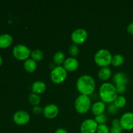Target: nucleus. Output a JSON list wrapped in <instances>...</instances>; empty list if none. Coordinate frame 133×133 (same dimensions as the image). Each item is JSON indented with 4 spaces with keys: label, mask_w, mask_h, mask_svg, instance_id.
<instances>
[{
    "label": "nucleus",
    "mask_w": 133,
    "mask_h": 133,
    "mask_svg": "<svg viewBox=\"0 0 133 133\" xmlns=\"http://www.w3.org/2000/svg\"><path fill=\"white\" fill-rule=\"evenodd\" d=\"M127 84H124V83H118L116 84V89L118 94H123L127 90Z\"/></svg>",
    "instance_id": "25"
},
{
    "label": "nucleus",
    "mask_w": 133,
    "mask_h": 133,
    "mask_svg": "<svg viewBox=\"0 0 133 133\" xmlns=\"http://www.w3.org/2000/svg\"><path fill=\"white\" fill-rule=\"evenodd\" d=\"M112 55L109 50L101 49L97 51L94 56V61L98 66L107 67L112 63Z\"/></svg>",
    "instance_id": "3"
},
{
    "label": "nucleus",
    "mask_w": 133,
    "mask_h": 133,
    "mask_svg": "<svg viewBox=\"0 0 133 133\" xmlns=\"http://www.w3.org/2000/svg\"><path fill=\"white\" fill-rule=\"evenodd\" d=\"M51 79L56 84H60L64 81L67 77V71L64 67L61 66L53 68L51 72Z\"/></svg>",
    "instance_id": "6"
},
{
    "label": "nucleus",
    "mask_w": 133,
    "mask_h": 133,
    "mask_svg": "<svg viewBox=\"0 0 133 133\" xmlns=\"http://www.w3.org/2000/svg\"><path fill=\"white\" fill-rule=\"evenodd\" d=\"M2 63H3V58H2V57H1V56H0V66H1Z\"/></svg>",
    "instance_id": "33"
},
{
    "label": "nucleus",
    "mask_w": 133,
    "mask_h": 133,
    "mask_svg": "<svg viewBox=\"0 0 133 133\" xmlns=\"http://www.w3.org/2000/svg\"><path fill=\"white\" fill-rule=\"evenodd\" d=\"M63 65L66 71H73L76 70L79 67V61L74 57H69L65 60Z\"/></svg>",
    "instance_id": "12"
},
{
    "label": "nucleus",
    "mask_w": 133,
    "mask_h": 133,
    "mask_svg": "<svg viewBox=\"0 0 133 133\" xmlns=\"http://www.w3.org/2000/svg\"><path fill=\"white\" fill-rule=\"evenodd\" d=\"M24 68L27 72L32 73L35 71L36 69V61L32 58H28L24 62Z\"/></svg>",
    "instance_id": "18"
},
{
    "label": "nucleus",
    "mask_w": 133,
    "mask_h": 133,
    "mask_svg": "<svg viewBox=\"0 0 133 133\" xmlns=\"http://www.w3.org/2000/svg\"><path fill=\"white\" fill-rule=\"evenodd\" d=\"M65 60H66L65 54L62 51L57 52L53 56V62L58 66L64 64Z\"/></svg>",
    "instance_id": "19"
},
{
    "label": "nucleus",
    "mask_w": 133,
    "mask_h": 133,
    "mask_svg": "<svg viewBox=\"0 0 133 133\" xmlns=\"http://www.w3.org/2000/svg\"><path fill=\"white\" fill-rule=\"evenodd\" d=\"M71 38L75 44H83L88 38V32L84 29H77L72 32Z\"/></svg>",
    "instance_id": "9"
},
{
    "label": "nucleus",
    "mask_w": 133,
    "mask_h": 133,
    "mask_svg": "<svg viewBox=\"0 0 133 133\" xmlns=\"http://www.w3.org/2000/svg\"><path fill=\"white\" fill-rule=\"evenodd\" d=\"M13 41L12 37L9 34H3L0 35V48H6L10 46Z\"/></svg>",
    "instance_id": "15"
},
{
    "label": "nucleus",
    "mask_w": 133,
    "mask_h": 133,
    "mask_svg": "<svg viewBox=\"0 0 133 133\" xmlns=\"http://www.w3.org/2000/svg\"><path fill=\"white\" fill-rule=\"evenodd\" d=\"M14 122L19 125H25L29 122L30 115L24 110H19L17 111L13 116Z\"/></svg>",
    "instance_id": "10"
},
{
    "label": "nucleus",
    "mask_w": 133,
    "mask_h": 133,
    "mask_svg": "<svg viewBox=\"0 0 133 133\" xmlns=\"http://www.w3.org/2000/svg\"><path fill=\"white\" fill-rule=\"evenodd\" d=\"M98 124L95 119H87L83 122L80 127L81 133H96L97 132Z\"/></svg>",
    "instance_id": "7"
},
{
    "label": "nucleus",
    "mask_w": 133,
    "mask_h": 133,
    "mask_svg": "<svg viewBox=\"0 0 133 133\" xmlns=\"http://www.w3.org/2000/svg\"><path fill=\"white\" fill-rule=\"evenodd\" d=\"M105 109H106V105L102 101H97L92 107V112L96 116L103 114Z\"/></svg>",
    "instance_id": "13"
},
{
    "label": "nucleus",
    "mask_w": 133,
    "mask_h": 133,
    "mask_svg": "<svg viewBox=\"0 0 133 133\" xmlns=\"http://www.w3.org/2000/svg\"><path fill=\"white\" fill-rule=\"evenodd\" d=\"M31 57L35 61H40L44 57V54L42 51L40 49H35L31 52Z\"/></svg>",
    "instance_id": "23"
},
{
    "label": "nucleus",
    "mask_w": 133,
    "mask_h": 133,
    "mask_svg": "<svg viewBox=\"0 0 133 133\" xmlns=\"http://www.w3.org/2000/svg\"><path fill=\"white\" fill-rule=\"evenodd\" d=\"M69 52L72 57H76L79 53V49L76 44H73L69 48Z\"/></svg>",
    "instance_id": "27"
},
{
    "label": "nucleus",
    "mask_w": 133,
    "mask_h": 133,
    "mask_svg": "<svg viewBox=\"0 0 133 133\" xmlns=\"http://www.w3.org/2000/svg\"><path fill=\"white\" fill-rule=\"evenodd\" d=\"M111 70L108 67H103L98 72V77L102 81H107L111 76Z\"/></svg>",
    "instance_id": "17"
},
{
    "label": "nucleus",
    "mask_w": 133,
    "mask_h": 133,
    "mask_svg": "<svg viewBox=\"0 0 133 133\" xmlns=\"http://www.w3.org/2000/svg\"><path fill=\"white\" fill-rule=\"evenodd\" d=\"M29 101L31 104L35 106H37L40 102V97L38 94L35 93L31 94L29 96Z\"/></svg>",
    "instance_id": "22"
},
{
    "label": "nucleus",
    "mask_w": 133,
    "mask_h": 133,
    "mask_svg": "<svg viewBox=\"0 0 133 133\" xmlns=\"http://www.w3.org/2000/svg\"><path fill=\"white\" fill-rule=\"evenodd\" d=\"M107 112H109V114H112V115H114V114L118 112V108L116 107L114 103H110L108 105L107 108Z\"/></svg>",
    "instance_id": "26"
},
{
    "label": "nucleus",
    "mask_w": 133,
    "mask_h": 133,
    "mask_svg": "<svg viewBox=\"0 0 133 133\" xmlns=\"http://www.w3.org/2000/svg\"><path fill=\"white\" fill-rule=\"evenodd\" d=\"M75 107L79 114H85L91 107V99L88 96L80 95L75 101Z\"/></svg>",
    "instance_id": "4"
},
{
    "label": "nucleus",
    "mask_w": 133,
    "mask_h": 133,
    "mask_svg": "<svg viewBox=\"0 0 133 133\" xmlns=\"http://www.w3.org/2000/svg\"><path fill=\"white\" fill-rule=\"evenodd\" d=\"M127 30L129 33H130L131 35H133V22H131V23L128 25Z\"/></svg>",
    "instance_id": "31"
},
{
    "label": "nucleus",
    "mask_w": 133,
    "mask_h": 133,
    "mask_svg": "<svg viewBox=\"0 0 133 133\" xmlns=\"http://www.w3.org/2000/svg\"><path fill=\"white\" fill-rule=\"evenodd\" d=\"M96 83L93 77L88 75L81 76L77 81V88L81 94L89 96L94 91Z\"/></svg>",
    "instance_id": "1"
},
{
    "label": "nucleus",
    "mask_w": 133,
    "mask_h": 133,
    "mask_svg": "<svg viewBox=\"0 0 133 133\" xmlns=\"http://www.w3.org/2000/svg\"><path fill=\"white\" fill-rule=\"evenodd\" d=\"M97 133H110V129L106 124L98 125Z\"/></svg>",
    "instance_id": "28"
},
{
    "label": "nucleus",
    "mask_w": 133,
    "mask_h": 133,
    "mask_svg": "<svg viewBox=\"0 0 133 133\" xmlns=\"http://www.w3.org/2000/svg\"><path fill=\"white\" fill-rule=\"evenodd\" d=\"M124 62V58L120 54H116L112 57V64L114 66H119L123 64Z\"/></svg>",
    "instance_id": "20"
},
{
    "label": "nucleus",
    "mask_w": 133,
    "mask_h": 133,
    "mask_svg": "<svg viewBox=\"0 0 133 133\" xmlns=\"http://www.w3.org/2000/svg\"><path fill=\"white\" fill-rule=\"evenodd\" d=\"M95 121L99 125L105 124L107 123V117L104 114L99 116H96V118H95Z\"/></svg>",
    "instance_id": "24"
},
{
    "label": "nucleus",
    "mask_w": 133,
    "mask_h": 133,
    "mask_svg": "<svg viewBox=\"0 0 133 133\" xmlns=\"http://www.w3.org/2000/svg\"><path fill=\"white\" fill-rule=\"evenodd\" d=\"M127 103L126 98L123 96H118L114 101V104L116 107L119 108L123 107Z\"/></svg>",
    "instance_id": "21"
},
{
    "label": "nucleus",
    "mask_w": 133,
    "mask_h": 133,
    "mask_svg": "<svg viewBox=\"0 0 133 133\" xmlns=\"http://www.w3.org/2000/svg\"><path fill=\"white\" fill-rule=\"evenodd\" d=\"M31 51L28 47L23 44H18L14 47L12 53L14 57L19 61L28 59L31 55Z\"/></svg>",
    "instance_id": "5"
},
{
    "label": "nucleus",
    "mask_w": 133,
    "mask_h": 133,
    "mask_svg": "<svg viewBox=\"0 0 133 133\" xmlns=\"http://www.w3.org/2000/svg\"><path fill=\"white\" fill-rule=\"evenodd\" d=\"M32 91L33 93L36 94H43L46 90V85L44 82L41 81H37L32 83Z\"/></svg>",
    "instance_id": "14"
},
{
    "label": "nucleus",
    "mask_w": 133,
    "mask_h": 133,
    "mask_svg": "<svg viewBox=\"0 0 133 133\" xmlns=\"http://www.w3.org/2000/svg\"><path fill=\"white\" fill-rule=\"evenodd\" d=\"M120 125L123 130L126 131H131L133 129V113L126 112L123 114L121 117Z\"/></svg>",
    "instance_id": "8"
},
{
    "label": "nucleus",
    "mask_w": 133,
    "mask_h": 133,
    "mask_svg": "<svg viewBox=\"0 0 133 133\" xmlns=\"http://www.w3.org/2000/svg\"><path fill=\"white\" fill-rule=\"evenodd\" d=\"M113 81L116 83H124L127 84L129 83L128 77L123 72H117L113 76Z\"/></svg>",
    "instance_id": "16"
},
{
    "label": "nucleus",
    "mask_w": 133,
    "mask_h": 133,
    "mask_svg": "<svg viewBox=\"0 0 133 133\" xmlns=\"http://www.w3.org/2000/svg\"><path fill=\"white\" fill-rule=\"evenodd\" d=\"M55 133H68L66 129L63 128H58L55 131Z\"/></svg>",
    "instance_id": "32"
},
{
    "label": "nucleus",
    "mask_w": 133,
    "mask_h": 133,
    "mask_svg": "<svg viewBox=\"0 0 133 133\" xmlns=\"http://www.w3.org/2000/svg\"><path fill=\"white\" fill-rule=\"evenodd\" d=\"M123 129L122 128L120 125H112V127L110 129V133H122Z\"/></svg>",
    "instance_id": "29"
},
{
    "label": "nucleus",
    "mask_w": 133,
    "mask_h": 133,
    "mask_svg": "<svg viewBox=\"0 0 133 133\" xmlns=\"http://www.w3.org/2000/svg\"><path fill=\"white\" fill-rule=\"evenodd\" d=\"M43 109L41 107L38 106H35L33 108H32V112H33L34 114H37V115H39V114H41L42 112H43Z\"/></svg>",
    "instance_id": "30"
},
{
    "label": "nucleus",
    "mask_w": 133,
    "mask_h": 133,
    "mask_svg": "<svg viewBox=\"0 0 133 133\" xmlns=\"http://www.w3.org/2000/svg\"><path fill=\"white\" fill-rule=\"evenodd\" d=\"M99 97L105 103H112L118 96L115 86L110 83H103L99 88Z\"/></svg>",
    "instance_id": "2"
},
{
    "label": "nucleus",
    "mask_w": 133,
    "mask_h": 133,
    "mask_svg": "<svg viewBox=\"0 0 133 133\" xmlns=\"http://www.w3.org/2000/svg\"><path fill=\"white\" fill-rule=\"evenodd\" d=\"M43 114L45 118L48 119H53L56 118L58 114V108L55 104H49L43 109Z\"/></svg>",
    "instance_id": "11"
}]
</instances>
